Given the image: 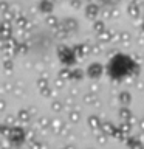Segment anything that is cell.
<instances>
[{
  "label": "cell",
  "instance_id": "obj_1",
  "mask_svg": "<svg viewBox=\"0 0 144 149\" xmlns=\"http://www.w3.org/2000/svg\"><path fill=\"white\" fill-rule=\"evenodd\" d=\"M102 73V65L101 64H91L88 67V76L90 78H98Z\"/></svg>",
  "mask_w": 144,
  "mask_h": 149
},
{
  "label": "cell",
  "instance_id": "obj_2",
  "mask_svg": "<svg viewBox=\"0 0 144 149\" xmlns=\"http://www.w3.org/2000/svg\"><path fill=\"white\" fill-rule=\"evenodd\" d=\"M102 130H104V134H107V135H115V132H116L115 126L111 123H104L102 124Z\"/></svg>",
  "mask_w": 144,
  "mask_h": 149
},
{
  "label": "cell",
  "instance_id": "obj_3",
  "mask_svg": "<svg viewBox=\"0 0 144 149\" xmlns=\"http://www.w3.org/2000/svg\"><path fill=\"white\" fill-rule=\"evenodd\" d=\"M17 118L22 121V123H28V121H30V112L28 110H20L17 113Z\"/></svg>",
  "mask_w": 144,
  "mask_h": 149
},
{
  "label": "cell",
  "instance_id": "obj_4",
  "mask_svg": "<svg viewBox=\"0 0 144 149\" xmlns=\"http://www.w3.org/2000/svg\"><path fill=\"white\" fill-rule=\"evenodd\" d=\"M111 39H113V37H111V34L110 33H107V31H102V33H99V37H98V40L99 42H110Z\"/></svg>",
  "mask_w": 144,
  "mask_h": 149
},
{
  "label": "cell",
  "instance_id": "obj_5",
  "mask_svg": "<svg viewBox=\"0 0 144 149\" xmlns=\"http://www.w3.org/2000/svg\"><path fill=\"white\" fill-rule=\"evenodd\" d=\"M130 98H132V96H130L129 92H121V93H119V101L123 102V104H129V102H130Z\"/></svg>",
  "mask_w": 144,
  "mask_h": 149
},
{
  "label": "cell",
  "instance_id": "obj_6",
  "mask_svg": "<svg viewBox=\"0 0 144 149\" xmlns=\"http://www.w3.org/2000/svg\"><path fill=\"white\" fill-rule=\"evenodd\" d=\"M88 124H90L91 129L99 127V120H98V116H90V118H88Z\"/></svg>",
  "mask_w": 144,
  "mask_h": 149
},
{
  "label": "cell",
  "instance_id": "obj_7",
  "mask_svg": "<svg viewBox=\"0 0 144 149\" xmlns=\"http://www.w3.org/2000/svg\"><path fill=\"white\" fill-rule=\"evenodd\" d=\"M51 124H53V129L56 130V134H60V130L64 129V124H62V121H60V120H56Z\"/></svg>",
  "mask_w": 144,
  "mask_h": 149
},
{
  "label": "cell",
  "instance_id": "obj_8",
  "mask_svg": "<svg viewBox=\"0 0 144 149\" xmlns=\"http://www.w3.org/2000/svg\"><path fill=\"white\" fill-rule=\"evenodd\" d=\"M79 118H81V113H79L78 110H74V109H73L71 112H70V120H71L73 123H78Z\"/></svg>",
  "mask_w": 144,
  "mask_h": 149
},
{
  "label": "cell",
  "instance_id": "obj_9",
  "mask_svg": "<svg viewBox=\"0 0 144 149\" xmlns=\"http://www.w3.org/2000/svg\"><path fill=\"white\" fill-rule=\"evenodd\" d=\"M59 78H60V79H70V78H71V72H70V70L62 68V70L59 72Z\"/></svg>",
  "mask_w": 144,
  "mask_h": 149
},
{
  "label": "cell",
  "instance_id": "obj_10",
  "mask_svg": "<svg viewBox=\"0 0 144 149\" xmlns=\"http://www.w3.org/2000/svg\"><path fill=\"white\" fill-rule=\"evenodd\" d=\"M119 116H121V118H123L124 121H129V118H130L132 115H130V110H129V109H121Z\"/></svg>",
  "mask_w": 144,
  "mask_h": 149
},
{
  "label": "cell",
  "instance_id": "obj_11",
  "mask_svg": "<svg viewBox=\"0 0 144 149\" xmlns=\"http://www.w3.org/2000/svg\"><path fill=\"white\" fill-rule=\"evenodd\" d=\"M51 109H53L54 112H60V110H62V102H60V101H54L53 104H51Z\"/></svg>",
  "mask_w": 144,
  "mask_h": 149
},
{
  "label": "cell",
  "instance_id": "obj_12",
  "mask_svg": "<svg viewBox=\"0 0 144 149\" xmlns=\"http://www.w3.org/2000/svg\"><path fill=\"white\" fill-rule=\"evenodd\" d=\"M119 40L123 42V44H129V42H130V34H127V33H121Z\"/></svg>",
  "mask_w": 144,
  "mask_h": 149
},
{
  "label": "cell",
  "instance_id": "obj_13",
  "mask_svg": "<svg viewBox=\"0 0 144 149\" xmlns=\"http://www.w3.org/2000/svg\"><path fill=\"white\" fill-rule=\"evenodd\" d=\"M3 68L6 70V72H11V70H12V62H11V59L3 61Z\"/></svg>",
  "mask_w": 144,
  "mask_h": 149
},
{
  "label": "cell",
  "instance_id": "obj_14",
  "mask_svg": "<svg viewBox=\"0 0 144 149\" xmlns=\"http://www.w3.org/2000/svg\"><path fill=\"white\" fill-rule=\"evenodd\" d=\"M121 130H123L124 134H127V132H130V123L129 121H124L123 124H121V127H119Z\"/></svg>",
  "mask_w": 144,
  "mask_h": 149
},
{
  "label": "cell",
  "instance_id": "obj_15",
  "mask_svg": "<svg viewBox=\"0 0 144 149\" xmlns=\"http://www.w3.org/2000/svg\"><path fill=\"white\" fill-rule=\"evenodd\" d=\"M82 72L81 70H74V72H71V78L73 79H82Z\"/></svg>",
  "mask_w": 144,
  "mask_h": 149
},
{
  "label": "cell",
  "instance_id": "obj_16",
  "mask_svg": "<svg viewBox=\"0 0 144 149\" xmlns=\"http://www.w3.org/2000/svg\"><path fill=\"white\" fill-rule=\"evenodd\" d=\"M26 51V45L25 44H17V48H16V53H25Z\"/></svg>",
  "mask_w": 144,
  "mask_h": 149
},
{
  "label": "cell",
  "instance_id": "obj_17",
  "mask_svg": "<svg viewBox=\"0 0 144 149\" xmlns=\"http://www.w3.org/2000/svg\"><path fill=\"white\" fill-rule=\"evenodd\" d=\"M0 134H2V135H6V137H9V135H11V130H9L6 126H0Z\"/></svg>",
  "mask_w": 144,
  "mask_h": 149
},
{
  "label": "cell",
  "instance_id": "obj_18",
  "mask_svg": "<svg viewBox=\"0 0 144 149\" xmlns=\"http://www.w3.org/2000/svg\"><path fill=\"white\" fill-rule=\"evenodd\" d=\"M90 53H93V54H99L101 53V48H99V45H90Z\"/></svg>",
  "mask_w": 144,
  "mask_h": 149
},
{
  "label": "cell",
  "instance_id": "obj_19",
  "mask_svg": "<svg viewBox=\"0 0 144 149\" xmlns=\"http://www.w3.org/2000/svg\"><path fill=\"white\" fill-rule=\"evenodd\" d=\"M107 141V134H101V135H98V143L99 144H104Z\"/></svg>",
  "mask_w": 144,
  "mask_h": 149
},
{
  "label": "cell",
  "instance_id": "obj_20",
  "mask_svg": "<svg viewBox=\"0 0 144 149\" xmlns=\"http://www.w3.org/2000/svg\"><path fill=\"white\" fill-rule=\"evenodd\" d=\"M95 30H96L98 33H102V31H104V23L96 22V23H95Z\"/></svg>",
  "mask_w": 144,
  "mask_h": 149
},
{
  "label": "cell",
  "instance_id": "obj_21",
  "mask_svg": "<svg viewBox=\"0 0 144 149\" xmlns=\"http://www.w3.org/2000/svg\"><path fill=\"white\" fill-rule=\"evenodd\" d=\"M84 101H85V104H91V102L95 101V96L93 95H85L84 96Z\"/></svg>",
  "mask_w": 144,
  "mask_h": 149
},
{
  "label": "cell",
  "instance_id": "obj_22",
  "mask_svg": "<svg viewBox=\"0 0 144 149\" xmlns=\"http://www.w3.org/2000/svg\"><path fill=\"white\" fill-rule=\"evenodd\" d=\"M87 11H88V13H87L88 17H95V16H96V8H88Z\"/></svg>",
  "mask_w": 144,
  "mask_h": 149
},
{
  "label": "cell",
  "instance_id": "obj_23",
  "mask_svg": "<svg viewBox=\"0 0 144 149\" xmlns=\"http://www.w3.org/2000/svg\"><path fill=\"white\" fill-rule=\"evenodd\" d=\"M46 123H50L48 118H42V120H39V126H40V127H46V126H48Z\"/></svg>",
  "mask_w": 144,
  "mask_h": 149
},
{
  "label": "cell",
  "instance_id": "obj_24",
  "mask_svg": "<svg viewBox=\"0 0 144 149\" xmlns=\"http://www.w3.org/2000/svg\"><path fill=\"white\" fill-rule=\"evenodd\" d=\"M6 124H8V126H14V116H12V115L6 116Z\"/></svg>",
  "mask_w": 144,
  "mask_h": 149
},
{
  "label": "cell",
  "instance_id": "obj_25",
  "mask_svg": "<svg viewBox=\"0 0 144 149\" xmlns=\"http://www.w3.org/2000/svg\"><path fill=\"white\" fill-rule=\"evenodd\" d=\"M31 149H42V144L37 141H31Z\"/></svg>",
  "mask_w": 144,
  "mask_h": 149
},
{
  "label": "cell",
  "instance_id": "obj_26",
  "mask_svg": "<svg viewBox=\"0 0 144 149\" xmlns=\"http://www.w3.org/2000/svg\"><path fill=\"white\" fill-rule=\"evenodd\" d=\"M5 107H6L5 101H3V100H0V112H3V110H5Z\"/></svg>",
  "mask_w": 144,
  "mask_h": 149
},
{
  "label": "cell",
  "instance_id": "obj_27",
  "mask_svg": "<svg viewBox=\"0 0 144 149\" xmlns=\"http://www.w3.org/2000/svg\"><path fill=\"white\" fill-rule=\"evenodd\" d=\"M139 127H141V129L144 130V118H143L141 121H139Z\"/></svg>",
  "mask_w": 144,
  "mask_h": 149
},
{
  "label": "cell",
  "instance_id": "obj_28",
  "mask_svg": "<svg viewBox=\"0 0 144 149\" xmlns=\"http://www.w3.org/2000/svg\"><path fill=\"white\" fill-rule=\"evenodd\" d=\"M48 23H56V19H48Z\"/></svg>",
  "mask_w": 144,
  "mask_h": 149
},
{
  "label": "cell",
  "instance_id": "obj_29",
  "mask_svg": "<svg viewBox=\"0 0 144 149\" xmlns=\"http://www.w3.org/2000/svg\"><path fill=\"white\" fill-rule=\"evenodd\" d=\"M65 149H74V146H68V148H65Z\"/></svg>",
  "mask_w": 144,
  "mask_h": 149
},
{
  "label": "cell",
  "instance_id": "obj_30",
  "mask_svg": "<svg viewBox=\"0 0 144 149\" xmlns=\"http://www.w3.org/2000/svg\"><path fill=\"white\" fill-rule=\"evenodd\" d=\"M141 149H144V146H143V148H141Z\"/></svg>",
  "mask_w": 144,
  "mask_h": 149
}]
</instances>
